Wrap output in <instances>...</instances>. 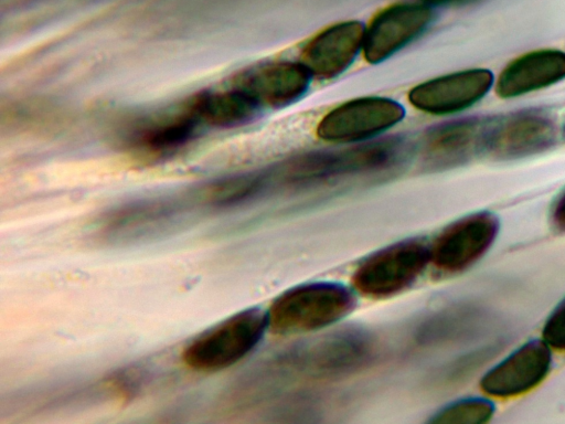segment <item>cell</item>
<instances>
[{
  "label": "cell",
  "mask_w": 565,
  "mask_h": 424,
  "mask_svg": "<svg viewBox=\"0 0 565 424\" xmlns=\"http://www.w3.org/2000/svg\"><path fill=\"white\" fill-rule=\"evenodd\" d=\"M428 6H445V4H458L470 0H422Z\"/></svg>",
  "instance_id": "25"
},
{
  "label": "cell",
  "mask_w": 565,
  "mask_h": 424,
  "mask_svg": "<svg viewBox=\"0 0 565 424\" xmlns=\"http://www.w3.org/2000/svg\"><path fill=\"white\" fill-rule=\"evenodd\" d=\"M565 78V53L543 49L511 61L500 73L495 92L502 98L524 95Z\"/></svg>",
  "instance_id": "15"
},
{
  "label": "cell",
  "mask_w": 565,
  "mask_h": 424,
  "mask_svg": "<svg viewBox=\"0 0 565 424\" xmlns=\"http://www.w3.org/2000/svg\"><path fill=\"white\" fill-rule=\"evenodd\" d=\"M490 118L465 117L428 128L419 142L424 167L429 170L451 169L484 155Z\"/></svg>",
  "instance_id": "8"
},
{
  "label": "cell",
  "mask_w": 565,
  "mask_h": 424,
  "mask_svg": "<svg viewBox=\"0 0 565 424\" xmlns=\"http://www.w3.org/2000/svg\"><path fill=\"white\" fill-rule=\"evenodd\" d=\"M499 229L493 213L466 215L446 226L429 245L430 263L444 273L465 271L490 248Z\"/></svg>",
  "instance_id": "7"
},
{
  "label": "cell",
  "mask_w": 565,
  "mask_h": 424,
  "mask_svg": "<svg viewBox=\"0 0 565 424\" xmlns=\"http://www.w3.org/2000/svg\"><path fill=\"white\" fill-rule=\"evenodd\" d=\"M493 404L480 398H469L452 402L429 420L433 424H482L487 423L493 415Z\"/></svg>",
  "instance_id": "20"
},
{
  "label": "cell",
  "mask_w": 565,
  "mask_h": 424,
  "mask_svg": "<svg viewBox=\"0 0 565 424\" xmlns=\"http://www.w3.org/2000/svg\"><path fill=\"white\" fill-rule=\"evenodd\" d=\"M259 109L250 97L232 87L223 92L202 94L192 103L190 114L199 124L232 128L255 119Z\"/></svg>",
  "instance_id": "16"
},
{
  "label": "cell",
  "mask_w": 565,
  "mask_h": 424,
  "mask_svg": "<svg viewBox=\"0 0 565 424\" xmlns=\"http://www.w3.org/2000/svg\"><path fill=\"white\" fill-rule=\"evenodd\" d=\"M429 263V245L399 241L366 257L353 272L352 284L365 297H392L411 287Z\"/></svg>",
  "instance_id": "5"
},
{
  "label": "cell",
  "mask_w": 565,
  "mask_h": 424,
  "mask_svg": "<svg viewBox=\"0 0 565 424\" xmlns=\"http://www.w3.org/2000/svg\"><path fill=\"white\" fill-rule=\"evenodd\" d=\"M311 74L302 63L265 62L238 73L233 87L250 97L259 107H284L308 89Z\"/></svg>",
  "instance_id": "11"
},
{
  "label": "cell",
  "mask_w": 565,
  "mask_h": 424,
  "mask_svg": "<svg viewBox=\"0 0 565 424\" xmlns=\"http://www.w3.org/2000/svg\"><path fill=\"white\" fill-rule=\"evenodd\" d=\"M492 84L493 75L489 70H465L415 86L408 99L414 107L425 113L452 114L479 102Z\"/></svg>",
  "instance_id": "12"
},
{
  "label": "cell",
  "mask_w": 565,
  "mask_h": 424,
  "mask_svg": "<svg viewBox=\"0 0 565 424\" xmlns=\"http://www.w3.org/2000/svg\"><path fill=\"white\" fill-rule=\"evenodd\" d=\"M198 121L189 113L174 121L162 125L145 136V144L152 151H167L185 144L196 129Z\"/></svg>",
  "instance_id": "21"
},
{
  "label": "cell",
  "mask_w": 565,
  "mask_h": 424,
  "mask_svg": "<svg viewBox=\"0 0 565 424\" xmlns=\"http://www.w3.org/2000/svg\"><path fill=\"white\" fill-rule=\"evenodd\" d=\"M354 307V295L341 284H301L273 301L267 312L268 328L279 335L312 332L347 317Z\"/></svg>",
  "instance_id": "3"
},
{
  "label": "cell",
  "mask_w": 565,
  "mask_h": 424,
  "mask_svg": "<svg viewBox=\"0 0 565 424\" xmlns=\"http://www.w3.org/2000/svg\"><path fill=\"white\" fill-rule=\"evenodd\" d=\"M551 216L553 223L557 227L565 230V189L559 193V195L555 200L552 206Z\"/></svg>",
  "instance_id": "24"
},
{
  "label": "cell",
  "mask_w": 565,
  "mask_h": 424,
  "mask_svg": "<svg viewBox=\"0 0 565 424\" xmlns=\"http://www.w3.org/2000/svg\"><path fill=\"white\" fill-rule=\"evenodd\" d=\"M407 151L406 141L393 137L351 148L303 152L259 169L264 194L384 170L401 162Z\"/></svg>",
  "instance_id": "1"
},
{
  "label": "cell",
  "mask_w": 565,
  "mask_h": 424,
  "mask_svg": "<svg viewBox=\"0 0 565 424\" xmlns=\"http://www.w3.org/2000/svg\"><path fill=\"white\" fill-rule=\"evenodd\" d=\"M404 115L402 105L391 98H355L328 113L319 123L317 134L329 141H361L390 129Z\"/></svg>",
  "instance_id": "9"
},
{
  "label": "cell",
  "mask_w": 565,
  "mask_h": 424,
  "mask_svg": "<svg viewBox=\"0 0 565 424\" xmlns=\"http://www.w3.org/2000/svg\"><path fill=\"white\" fill-rule=\"evenodd\" d=\"M542 336L548 347L565 351V299L548 316Z\"/></svg>",
  "instance_id": "22"
},
{
  "label": "cell",
  "mask_w": 565,
  "mask_h": 424,
  "mask_svg": "<svg viewBox=\"0 0 565 424\" xmlns=\"http://www.w3.org/2000/svg\"><path fill=\"white\" fill-rule=\"evenodd\" d=\"M562 134H563V137H564V139H565V121H564V125H563Z\"/></svg>",
  "instance_id": "26"
},
{
  "label": "cell",
  "mask_w": 565,
  "mask_h": 424,
  "mask_svg": "<svg viewBox=\"0 0 565 424\" xmlns=\"http://www.w3.org/2000/svg\"><path fill=\"white\" fill-rule=\"evenodd\" d=\"M434 12L426 3L405 2L381 11L365 29L363 52L379 63L419 36L431 23Z\"/></svg>",
  "instance_id": "10"
},
{
  "label": "cell",
  "mask_w": 565,
  "mask_h": 424,
  "mask_svg": "<svg viewBox=\"0 0 565 424\" xmlns=\"http://www.w3.org/2000/svg\"><path fill=\"white\" fill-rule=\"evenodd\" d=\"M172 213L164 203L137 204L115 213L105 219L100 226V234L106 242H124L136 240L154 231Z\"/></svg>",
  "instance_id": "18"
},
{
  "label": "cell",
  "mask_w": 565,
  "mask_h": 424,
  "mask_svg": "<svg viewBox=\"0 0 565 424\" xmlns=\"http://www.w3.org/2000/svg\"><path fill=\"white\" fill-rule=\"evenodd\" d=\"M140 375L137 371L126 370L118 372L109 379L110 389L119 394L122 399L131 398L140 385Z\"/></svg>",
  "instance_id": "23"
},
{
  "label": "cell",
  "mask_w": 565,
  "mask_h": 424,
  "mask_svg": "<svg viewBox=\"0 0 565 424\" xmlns=\"http://www.w3.org/2000/svg\"><path fill=\"white\" fill-rule=\"evenodd\" d=\"M483 319V312L469 305L443 308L418 324L414 338L419 346H441L472 335Z\"/></svg>",
  "instance_id": "17"
},
{
  "label": "cell",
  "mask_w": 565,
  "mask_h": 424,
  "mask_svg": "<svg viewBox=\"0 0 565 424\" xmlns=\"http://www.w3.org/2000/svg\"><path fill=\"white\" fill-rule=\"evenodd\" d=\"M365 29L359 21L337 23L312 38L301 62L312 76L332 78L345 71L363 49Z\"/></svg>",
  "instance_id": "14"
},
{
  "label": "cell",
  "mask_w": 565,
  "mask_h": 424,
  "mask_svg": "<svg viewBox=\"0 0 565 424\" xmlns=\"http://www.w3.org/2000/svg\"><path fill=\"white\" fill-rule=\"evenodd\" d=\"M267 328V312L245 309L192 340L182 352V361L195 371L225 369L247 356Z\"/></svg>",
  "instance_id": "4"
},
{
  "label": "cell",
  "mask_w": 565,
  "mask_h": 424,
  "mask_svg": "<svg viewBox=\"0 0 565 424\" xmlns=\"http://www.w3.org/2000/svg\"><path fill=\"white\" fill-rule=\"evenodd\" d=\"M258 170L221 178L205 188L204 198L214 206H233L263 197Z\"/></svg>",
  "instance_id": "19"
},
{
  "label": "cell",
  "mask_w": 565,
  "mask_h": 424,
  "mask_svg": "<svg viewBox=\"0 0 565 424\" xmlns=\"http://www.w3.org/2000/svg\"><path fill=\"white\" fill-rule=\"evenodd\" d=\"M375 353L373 337L360 328H342L289 348L273 362L275 375L332 379L360 371Z\"/></svg>",
  "instance_id": "2"
},
{
  "label": "cell",
  "mask_w": 565,
  "mask_h": 424,
  "mask_svg": "<svg viewBox=\"0 0 565 424\" xmlns=\"http://www.w3.org/2000/svg\"><path fill=\"white\" fill-rule=\"evenodd\" d=\"M557 139L554 117L542 108H524L491 117L484 155L494 160H516L552 148Z\"/></svg>",
  "instance_id": "6"
},
{
  "label": "cell",
  "mask_w": 565,
  "mask_h": 424,
  "mask_svg": "<svg viewBox=\"0 0 565 424\" xmlns=\"http://www.w3.org/2000/svg\"><path fill=\"white\" fill-rule=\"evenodd\" d=\"M551 363L550 347L543 340H531L490 369L481 379L480 386L491 396H516L540 384Z\"/></svg>",
  "instance_id": "13"
}]
</instances>
